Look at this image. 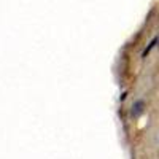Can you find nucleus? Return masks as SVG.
I'll use <instances>...</instances> for the list:
<instances>
[{
	"label": "nucleus",
	"mask_w": 159,
	"mask_h": 159,
	"mask_svg": "<svg viewBox=\"0 0 159 159\" xmlns=\"http://www.w3.org/2000/svg\"><path fill=\"white\" fill-rule=\"evenodd\" d=\"M157 43H159V37H154V38L151 40V42L148 43V46L143 49V52H142V57H147V56L150 54V52H151V51H153V49L157 46Z\"/></svg>",
	"instance_id": "obj_2"
},
{
	"label": "nucleus",
	"mask_w": 159,
	"mask_h": 159,
	"mask_svg": "<svg viewBox=\"0 0 159 159\" xmlns=\"http://www.w3.org/2000/svg\"><path fill=\"white\" fill-rule=\"evenodd\" d=\"M143 108H145V102L140 99V100L134 102V105H132V111H130V115L134 116V118H139V116L143 113Z\"/></svg>",
	"instance_id": "obj_1"
}]
</instances>
